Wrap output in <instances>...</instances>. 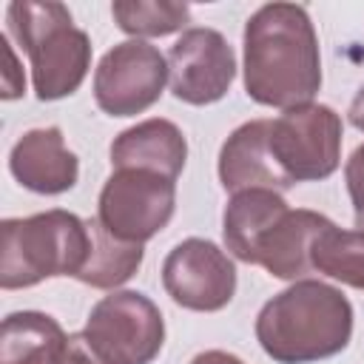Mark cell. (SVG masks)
<instances>
[{"instance_id": "6da1fadb", "label": "cell", "mask_w": 364, "mask_h": 364, "mask_svg": "<svg viewBox=\"0 0 364 364\" xmlns=\"http://www.w3.org/2000/svg\"><path fill=\"white\" fill-rule=\"evenodd\" d=\"M321 88L318 37L304 6L267 3L245 23V91L259 105L299 108Z\"/></svg>"}, {"instance_id": "7a4b0ae2", "label": "cell", "mask_w": 364, "mask_h": 364, "mask_svg": "<svg viewBox=\"0 0 364 364\" xmlns=\"http://www.w3.org/2000/svg\"><path fill=\"white\" fill-rule=\"evenodd\" d=\"M353 336L347 296L324 282L301 279L273 296L256 318L262 350L279 364H310L341 353Z\"/></svg>"}, {"instance_id": "3957f363", "label": "cell", "mask_w": 364, "mask_h": 364, "mask_svg": "<svg viewBox=\"0 0 364 364\" xmlns=\"http://www.w3.org/2000/svg\"><path fill=\"white\" fill-rule=\"evenodd\" d=\"M88 222L68 210H46L0 225L3 290L31 287L51 276H74L88 259Z\"/></svg>"}, {"instance_id": "277c9868", "label": "cell", "mask_w": 364, "mask_h": 364, "mask_svg": "<svg viewBox=\"0 0 364 364\" xmlns=\"http://www.w3.org/2000/svg\"><path fill=\"white\" fill-rule=\"evenodd\" d=\"M9 28L31 60L40 100H63L80 88L91 65V40L63 3L17 0L9 6Z\"/></svg>"}, {"instance_id": "5b68a950", "label": "cell", "mask_w": 364, "mask_h": 364, "mask_svg": "<svg viewBox=\"0 0 364 364\" xmlns=\"http://www.w3.org/2000/svg\"><path fill=\"white\" fill-rule=\"evenodd\" d=\"M270 151L293 185L327 179L341 159V117L313 102L287 108L270 119Z\"/></svg>"}, {"instance_id": "8992f818", "label": "cell", "mask_w": 364, "mask_h": 364, "mask_svg": "<svg viewBox=\"0 0 364 364\" xmlns=\"http://www.w3.org/2000/svg\"><path fill=\"white\" fill-rule=\"evenodd\" d=\"M176 208V179L142 171L122 168L108 176L100 193V222L122 242H148L156 236L173 216Z\"/></svg>"}, {"instance_id": "52a82bcc", "label": "cell", "mask_w": 364, "mask_h": 364, "mask_svg": "<svg viewBox=\"0 0 364 364\" xmlns=\"http://www.w3.org/2000/svg\"><path fill=\"white\" fill-rule=\"evenodd\" d=\"M168 80V60L142 40L114 46L97 65L94 100L111 117H134L151 108Z\"/></svg>"}, {"instance_id": "ba28073f", "label": "cell", "mask_w": 364, "mask_h": 364, "mask_svg": "<svg viewBox=\"0 0 364 364\" xmlns=\"http://www.w3.org/2000/svg\"><path fill=\"white\" fill-rule=\"evenodd\" d=\"M85 333L119 364H151L162 350L165 321L148 296L122 290L94 304Z\"/></svg>"}, {"instance_id": "9c48e42d", "label": "cell", "mask_w": 364, "mask_h": 364, "mask_svg": "<svg viewBox=\"0 0 364 364\" xmlns=\"http://www.w3.org/2000/svg\"><path fill=\"white\" fill-rule=\"evenodd\" d=\"M162 284L176 304L213 313L233 299L236 267L213 242L185 239L168 253L162 264Z\"/></svg>"}, {"instance_id": "30bf717a", "label": "cell", "mask_w": 364, "mask_h": 364, "mask_svg": "<svg viewBox=\"0 0 364 364\" xmlns=\"http://www.w3.org/2000/svg\"><path fill=\"white\" fill-rule=\"evenodd\" d=\"M236 77V57L216 28H188L168 54V80L176 100L210 105L222 100Z\"/></svg>"}, {"instance_id": "8fae6325", "label": "cell", "mask_w": 364, "mask_h": 364, "mask_svg": "<svg viewBox=\"0 0 364 364\" xmlns=\"http://www.w3.org/2000/svg\"><path fill=\"white\" fill-rule=\"evenodd\" d=\"M219 179L230 193L293 188L270 151V119H250L225 139L219 151Z\"/></svg>"}, {"instance_id": "7c38bea8", "label": "cell", "mask_w": 364, "mask_h": 364, "mask_svg": "<svg viewBox=\"0 0 364 364\" xmlns=\"http://www.w3.org/2000/svg\"><path fill=\"white\" fill-rule=\"evenodd\" d=\"M14 179L34 193H63L77 185L80 162L65 148L60 128L26 131L9 156Z\"/></svg>"}, {"instance_id": "4fadbf2b", "label": "cell", "mask_w": 364, "mask_h": 364, "mask_svg": "<svg viewBox=\"0 0 364 364\" xmlns=\"http://www.w3.org/2000/svg\"><path fill=\"white\" fill-rule=\"evenodd\" d=\"M327 225L330 219L316 210H287L259 239L253 264H262L276 279L301 282L313 273V242Z\"/></svg>"}, {"instance_id": "5bb4252c", "label": "cell", "mask_w": 364, "mask_h": 364, "mask_svg": "<svg viewBox=\"0 0 364 364\" xmlns=\"http://www.w3.org/2000/svg\"><path fill=\"white\" fill-rule=\"evenodd\" d=\"M188 159V142L182 131L168 119H145L122 131L111 145V165L156 171L171 179L179 176Z\"/></svg>"}, {"instance_id": "9a60e30c", "label": "cell", "mask_w": 364, "mask_h": 364, "mask_svg": "<svg viewBox=\"0 0 364 364\" xmlns=\"http://www.w3.org/2000/svg\"><path fill=\"white\" fill-rule=\"evenodd\" d=\"M68 336L37 310L11 313L0 327V364H63Z\"/></svg>"}, {"instance_id": "2e32d148", "label": "cell", "mask_w": 364, "mask_h": 364, "mask_svg": "<svg viewBox=\"0 0 364 364\" xmlns=\"http://www.w3.org/2000/svg\"><path fill=\"white\" fill-rule=\"evenodd\" d=\"M287 210H290L287 202L276 191H242V193H233V199L228 202L225 216H222V233H225L228 250L239 262L253 264L259 239Z\"/></svg>"}, {"instance_id": "e0dca14e", "label": "cell", "mask_w": 364, "mask_h": 364, "mask_svg": "<svg viewBox=\"0 0 364 364\" xmlns=\"http://www.w3.org/2000/svg\"><path fill=\"white\" fill-rule=\"evenodd\" d=\"M88 259L82 264V270L77 273V279L88 287L97 290H111L122 282H128L139 264H142V245L136 242H122L114 233H108V228L100 219H88Z\"/></svg>"}, {"instance_id": "ac0fdd59", "label": "cell", "mask_w": 364, "mask_h": 364, "mask_svg": "<svg viewBox=\"0 0 364 364\" xmlns=\"http://www.w3.org/2000/svg\"><path fill=\"white\" fill-rule=\"evenodd\" d=\"M313 270L364 290V230H341L333 222L313 242Z\"/></svg>"}, {"instance_id": "d6986e66", "label": "cell", "mask_w": 364, "mask_h": 364, "mask_svg": "<svg viewBox=\"0 0 364 364\" xmlns=\"http://www.w3.org/2000/svg\"><path fill=\"white\" fill-rule=\"evenodd\" d=\"M111 14L125 34L136 37H162L179 31L191 20V9L185 3L165 0H117L111 6Z\"/></svg>"}, {"instance_id": "ffe728a7", "label": "cell", "mask_w": 364, "mask_h": 364, "mask_svg": "<svg viewBox=\"0 0 364 364\" xmlns=\"http://www.w3.org/2000/svg\"><path fill=\"white\" fill-rule=\"evenodd\" d=\"M63 364H119V361L111 358L100 344H94L91 336L82 330V333L68 336V347H65Z\"/></svg>"}, {"instance_id": "44dd1931", "label": "cell", "mask_w": 364, "mask_h": 364, "mask_svg": "<svg viewBox=\"0 0 364 364\" xmlns=\"http://www.w3.org/2000/svg\"><path fill=\"white\" fill-rule=\"evenodd\" d=\"M344 179H347V191H350V199H353L355 225L364 230V145H358L353 151V156L347 159Z\"/></svg>"}, {"instance_id": "7402d4cb", "label": "cell", "mask_w": 364, "mask_h": 364, "mask_svg": "<svg viewBox=\"0 0 364 364\" xmlns=\"http://www.w3.org/2000/svg\"><path fill=\"white\" fill-rule=\"evenodd\" d=\"M191 364H245V361L230 355V353H225V350H205V353L193 355Z\"/></svg>"}, {"instance_id": "603a6c76", "label": "cell", "mask_w": 364, "mask_h": 364, "mask_svg": "<svg viewBox=\"0 0 364 364\" xmlns=\"http://www.w3.org/2000/svg\"><path fill=\"white\" fill-rule=\"evenodd\" d=\"M3 46H6V63H9V68H6V80H3V97L9 100V94H11V77H17L20 82H23V77L17 74V63H14V54H11V48H9V43H6V37L0 40ZM26 85V82H23Z\"/></svg>"}, {"instance_id": "cb8c5ba5", "label": "cell", "mask_w": 364, "mask_h": 364, "mask_svg": "<svg viewBox=\"0 0 364 364\" xmlns=\"http://www.w3.org/2000/svg\"><path fill=\"white\" fill-rule=\"evenodd\" d=\"M350 122H353L358 131H364V85H361V91L355 94L353 105H350Z\"/></svg>"}]
</instances>
